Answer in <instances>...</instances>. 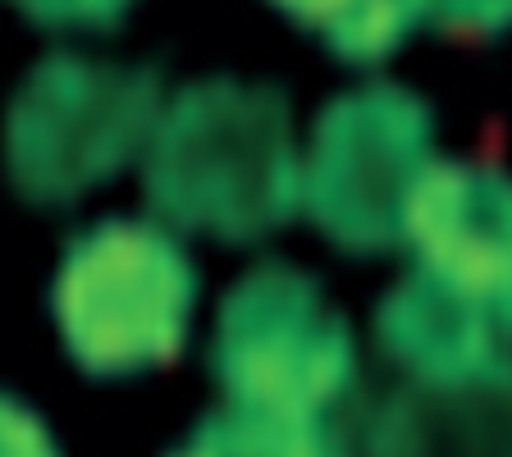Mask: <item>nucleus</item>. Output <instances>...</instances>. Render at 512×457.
Wrapping results in <instances>:
<instances>
[{"instance_id":"f257e3e1","label":"nucleus","mask_w":512,"mask_h":457,"mask_svg":"<svg viewBox=\"0 0 512 457\" xmlns=\"http://www.w3.org/2000/svg\"><path fill=\"white\" fill-rule=\"evenodd\" d=\"M302 174L279 87L206 78L147 138V202L174 229L252 243L293 220Z\"/></svg>"},{"instance_id":"f03ea898","label":"nucleus","mask_w":512,"mask_h":457,"mask_svg":"<svg viewBox=\"0 0 512 457\" xmlns=\"http://www.w3.org/2000/svg\"><path fill=\"white\" fill-rule=\"evenodd\" d=\"M192 298L197 275L170 229L101 220L69 238L51 307L64 348L87 375L128 380L183 352Z\"/></svg>"},{"instance_id":"7ed1b4c3","label":"nucleus","mask_w":512,"mask_h":457,"mask_svg":"<svg viewBox=\"0 0 512 457\" xmlns=\"http://www.w3.org/2000/svg\"><path fill=\"white\" fill-rule=\"evenodd\" d=\"M156 96V69L46 55L5 119V165L19 197L64 206L101 179H115L147 147Z\"/></svg>"},{"instance_id":"20e7f679","label":"nucleus","mask_w":512,"mask_h":457,"mask_svg":"<svg viewBox=\"0 0 512 457\" xmlns=\"http://www.w3.org/2000/svg\"><path fill=\"white\" fill-rule=\"evenodd\" d=\"M211 371L234 407L343 416L357 384V352L316 279L266 261L229 288Z\"/></svg>"},{"instance_id":"39448f33","label":"nucleus","mask_w":512,"mask_h":457,"mask_svg":"<svg viewBox=\"0 0 512 457\" xmlns=\"http://www.w3.org/2000/svg\"><path fill=\"white\" fill-rule=\"evenodd\" d=\"M430 165L426 101L407 87L371 83L320 115L302 197L320 234L343 252H389L403 247L407 206Z\"/></svg>"},{"instance_id":"423d86ee","label":"nucleus","mask_w":512,"mask_h":457,"mask_svg":"<svg viewBox=\"0 0 512 457\" xmlns=\"http://www.w3.org/2000/svg\"><path fill=\"white\" fill-rule=\"evenodd\" d=\"M371 457H508L503 375H407L366 430Z\"/></svg>"},{"instance_id":"0eeeda50","label":"nucleus","mask_w":512,"mask_h":457,"mask_svg":"<svg viewBox=\"0 0 512 457\" xmlns=\"http://www.w3.org/2000/svg\"><path fill=\"white\" fill-rule=\"evenodd\" d=\"M170 457H357L343 416H293L224 403Z\"/></svg>"},{"instance_id":"6e6552de","label":"nucleus","mask_w":512,"mask_h":457,"mask_svg":"<svg viewBox=\"0 0 512 457\" xmlns=\"http://www.w3.org/2000/svg\"><path fill=\"white\" fill-rule=\"evenodd\" d=\"M298 28L316 32L339 60L371 64L394 55L412 37L416 10L412 0H270Z\"/></svg>"},{"instance_id":"1a4fd4ad","label":"nucleus","mask_w":512,"mask_h":457,"mask_svg":"<svg viewBox=\"0 0 512 457\" xmlns=\"http://www.w3.org/2000/svg\"><path fill=\"white\" fill-rule=\"evenodd\" d=\"M416 23H430L444 37H494L508 19V0H412Z\"/></svg>"},{"instance_id":"9d476101","label":"nucleus","mask_w":512,"mask_h":457,"mask_svg":"<svg viewBox=\"0 0 512 457\" xmlns=\"http://www.w3.org/2000/svg\"><path fill=\"white\" fill-rule=\"evenodd\" d=\"M14 5H19L32 23H42V28L101 32V28H115L133 0H14Z\"/></svg>"},{"instance_id":"9b49d317","label":"nucleus","mask_w":512,"mask_h":457,"mask_svg":"<svg viewBox=\"0 0 512 457\" xmlns=\"http://www.w3.org/2000/svg\"><path fill=\"white\" fill-rule=\"evenodd\" d=\"M0 457H60L42 416L5 394H0Z\"/></svg>"}]
</instances>
